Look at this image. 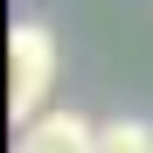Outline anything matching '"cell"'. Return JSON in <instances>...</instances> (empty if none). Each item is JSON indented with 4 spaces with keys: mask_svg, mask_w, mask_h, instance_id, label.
Returning a JSON list of instances; mask_svg holds the SVG:
<instances>
[{
    "mask_svg": "<svg viewBox=\"0 0 153 153\" xmlns=\"http://www.w3.org/2000/svg\"><path fill=\"white\" fill-rule=\"evenodd\" d=\"M14 153H97V125L76 118V111H42L14 139Z\"/></svg>",
    "mask_w": 153,
    "mask_h": 153,
    "instance_id": "cell-2",
    "label": "cell"
},
{
    "mask_svg": "<svg viewBox=\"0 0 153 153\" xmlns=\"http://www.w3.org/2000/svg\"><path fill=\"white\" fill-rule=\"evenodd\" d=\"M7 76H14L7 84V111L28 132L49 111V84H56V35L42 21H14V35H7Z\"/></svg>",
    "mask_w": 153,
    "mask_h": 153,
    "instance_id": "cell-1",
    "label": "cell"
},
{
    "mask_svg": "<svg viewBox=\"0 0 153 153\" xmlns=\"http://www.w3.org/2000/svg\"><path fill=\"white\" fill-rule=\"evenodd\" d=\"M97 153H153V125H139V118L97 125Z\"/></svg>",
    "mask_w": 153,
    "mask_h": 153,
    "instance_id": "cell-3",
    "label": "cell"
}]
</instances>
